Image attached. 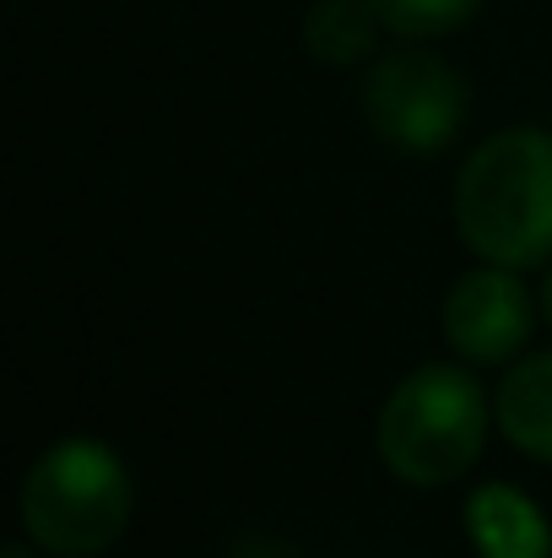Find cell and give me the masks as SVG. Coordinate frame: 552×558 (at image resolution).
Segmentation results:
<instances>
[{
	"instance_id": "cell-3",
	"label": "cell",
	"mask_w": 552,
	"mask_h": 558,
	"mask_svg": "<svg viewBox=\"0 0 552 558\" xmlns=\"http://www.w3.org/2000/svg\"><path fill=\"white\" fill-rule=\"evenodd\" d=\"M131 472L103 439L49 445L22 483V526L54 558L103 554L131 526Z\"/></svg>"
},
{
	"instance_id": "cell-2",
	"label": "cell",
	"mask_w": 552,
	"mask_h": 558,
	"mask_svg": "<svg viewBox=\"0 0 552 558\" xmlns=\"http://www.w3.org/2000/svg\"><path fill=\"white\" fill-rule=\"evenodd\" d=\"M482 439H488V396L455 364L412 369L384 396L373 428L379 461L412 488H439L471 472Z\"/></svg>"
},
{
	"instance_id": "cell-9",
	"label": "cell",
	"mask_w": 552,
	"mask_h": 558,
	"mask_svg": "<svg viewBox=\"0 0 552 558\" xmlns=\"http://www.w3.org/2000/svg\"><path fill=\"white\" fill-rule=\"evenodd\" d=\"M384 27L401 33V38H439V33H455L477 16L482 0H373Z\"/></svg>"
},
{
	"instance_id": "cell-5",
	"label": "cell",
	"mask_w": 552,
	"mask_h": 558,
	"mask_svg": "<svg viewBox=\"0 0 552 558\" xmlns=\"http://www.w3.org/2000/svg\"><path fill=\"white\" fill-rule=\"evenodd\" d=\"M444 337L471 364H504L531 337V299L510 266L466 271L444 299Z\"/></svg>"
},
{
	"instance_id": "cell-4",
	"label": "cell",
	"mask_w": 552,
	"mask_h": 558,
	"mask_svg": "<svg viewBox=\"0 0 552 558\" xmlns=\"http://www.w3.org/2000/svg\"><path fill=\"white\" fill-rule=\"evenodd\" d=\"M364 109L379 142L401 153H439L466 125V82L450 60L401 49L368 71Z\"/></svg>"
},
{
	"instance_id": "cell-8",
	"label": "cell",
	"mask_w": 552,
	"mask_h": 558,
	"mask_svg": "<svg viewBox=\"0 0 552 558\" xmlns=\"http://www.w3.org/2000/svg\"><path fill=\"white\" fill-rule=\"evenodd\" d=\"M384 16L373 0H315V11L304 16V44L320 65H358L368 60L373 38H379Z\"/></svg>"
},
{
	"instance_id": "cell-11",
	"label": "cell",
	"mask_w": 552,
	"mask_h": 558,
	"mask_svg": "<svg viewBox=\"0 0 552 558\" xmlns=\"http://www.w3.org/2000/svg\"><path fill=\"white\" fill-rule=\"evenodd\" d=\"M542 315H548V326H552V271H548V282H542Z\"/></svg>"
},
{
	"instance_id": "cell-1",
	"label": "cell",
	"mask_w": 552,
	"mask_h": 558,
	"mask_svg": "<svg viewBox=\"0 0 552 558\" xmlns=\"http://www.w3.org/2000/svg\"><path fill=\"white\" fill-rule=\"evenodd\" d=\"M455 228L488 266H542L552 255V136L499 131L455 180Z\"/></svg>"
},
{
	"instance_id": "cell-10",
	"label": "cell",
	"mask_w": 552,
	"mask_h": 558,
	"mask_svg": "<svg viewBox=\"0 0 552 558\" xmlns=\"http://www.w3.org/2000/svg\"><path fill=\"white\" fill-rule=\"evenodd\" d=\"M33 548H38V543H33ZM33 548H27V543H5L0 558H33Z\"/></svg>"
},
{
	"instance_id": "cell-7",
	"label": "cell",
	"mask_w": 552,
	"mask_h": 558,
	"mask_svg": "<svg viewBox=\"0 0 552 558\" xmlns=\"http://www.w3.org/2000/svg\"><path fill=\"white\" fill-rule=\"evenodd\" d=\"M499 428L510 445L552 466V353H537L504 374L499 385Z\"/></svg>"
},
{
	"instance_id": "cell-6",
	"label": "cell",
	"mask_w": 552,
	"mask_h": 558,
	"mask_svg": "<svg viewBox=\"0 0 552 558\" xmlns=\"http://www.w3.org/2000/svg\"><path fill=\"white\" fill-rule=\"evenodd\" d=\"M466 537L482 558H552L548 515L510 483H482L466 499Z\"/></svg>"
}]
</instances>
